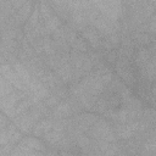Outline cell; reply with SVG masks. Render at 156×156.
Here are the masks:
<instances>
[{"label": "cell", "instance_id": "1", "mask_svg": "<svg viewBox=\"0 0 156 156\" xmlns=\"http://www.w3.org/2000/svg\"><path fill=\"white\" fill-rule=\"evenodd\" d=\"M90 134L94 139L113 143L116 140V133L113 128L104 119H98L90 128Z\"/></svg>", "mask_w": 156, "mask_h": 156}, {"label": "cell", "instance_id": "2", "mask_svg": "<svg viewBox=\"0 0 156 156\" xmlns=\"http://www.w3.org/2000/svg\"><path fill=\"white\" fill-rule=\"evenodd\" d=\"M1 76H4L16 89L22 90V91H29L28 85L20 78V76L17 74V72L15 71V68H11L10 63H2L1 65Z\"/></svg>", "mask_w": 156, "mask_h": 156}, {"label": "cell", "instance_id": "3", "mask_svg": "<svg viewBox=\"0 0 156 156\" xmlns=\"http://www.w3.org/2000/svg\"><path fill=\"white\" fill-rule=\"evenodd\" d=\"M98 121V117H95L94 115H80V116H77L74 118V127H76V130L78 132H85L88 129L91 128V126Z\"/></svg>", "mask_w": 156, "mask_h": 156}, {"label": "cell", "instance_id": "4", "mask_svg": "<svg viewBox=\"0 0 156 156\" xmlns=\"http://www.w3.org/2000/svg\"><path fill=\"white\" fill-rule=\"evenodd\" d=\"M30 12H32V4L30 1L28 0L20 10H17V12L13 15V20L16 23H21V22H24L28 17H30Z\"/></svg>", "mask_w": 156, "mask_h": 156}, {"label": "cell", "instance_id": "5", "mask_svg": "<svg viewBox=\"0 0 156 156\" xmlns=\"http://www.w3.org/2000/svg\"><path fill=\"white\" fill-rule=\"evenodd\" d=\"M52 126H54V122L50 121V119H43L40 121L33 129V134L35 136H44L49 130L52 129Z\"/></svg>", "mask_w": 156, "mask_h": 156}, {"label": "cell", "instance_id": "6", "mask_svg": "<svg viewBox=\"0 0 156 156\" xmlns=\"http://www.w3.org/2000/svg\"><path fill=\"white\" fill-rule=\"evenodd\" d=\"M72 110L73 108H72L69 102H61L57 106H55V108L52 111V115L56 118H63V117H67L68 115H71Z\"/></svg>", "mask_w": 156, "mask_h": 156}, {"label": "cell", "instance_id": "7", "mask_svg": "<svg viewBox=\"0 0 156 156\" xmlns=\"http://www.w3.org/2000/svg\"><path fill=\"white\" fill-rule=\"evenodd\" d=\"M57 76L63 80V82H67L72 78V68L71 66L68 65V62L66 61H60V65L57 67Z\"/></svg>", "mask_w": 156, "mask_h": 156}, {"label": "cell", "instance_id": "8", "mask_svg": "<svg viewBox=\"0 0 156 156\" xmlns=\"http://www.w3.org/2000/svg\"><path fill=\"white\" fill-rule=\"evenodd\" d=\"M13 68H15V71L17 72V74L20 76V78H21L27 85H29V83H30V80H32V78H33V77H30V74H29V69H28L27 67H24L22 63H18V62H16V63L13 65Z\"/></svg>", "mask_w": 156, "mask_h": 156}, {"label": "cell", "instance_id": "9", "mask_svg": "<svg viewBox=\"0 0 156 156\" xmlns=\"http://www.w3.org/2000/svg\"><path fill=\"white\" fill-rule=\"evenodd\" d=\"M83 37L85 39H88V41L93 45V46H99L100 45V35L98 34V32L95 29H84L83 32Z\"/></svg>", "mask_w": 156, "mask_h": 156}, {"label": "cell", "instance_id": "10", "mask_svg": "<svg viewBox=\"0 0 156 156\" xmlns=\"http://www.w3.org/2000/svg\"><path fill=\"white\" fill-rule=\"evenodd\" d=\"M0 93H1V98H4V96H7V95H10L11 93H13V89H12V84L4 77V76H1V80H0Z\"/></svg>", "mask_w": 156, "mask_h": 156}, {"label": "cell", "instance_id": "11", "mask_svg": "<svg viewBox=\"0 0 156 156\" xmlns=\"http://www.w3.org/2000/svg\"><path fill=\"white\" fill-rule=\"evenodd\" d=\"M58 26H60V21H58L57 17L51 16L49 20L45 21V29H46V32L55 33L58 29Z\"/></svg>", "mask_w": 156, "mask_h": 156}, {"label": "cell", "instance_id": "12", "mask_svg": "<svg viewBox=\"0 0 156 156\" xmlns=\"http://www.w3.org/2000/svg\"><path fill=\"white\" fill-rule=\"evenodd\" d=\"M149 58H150L149 51H147V50H140V51L138 52V55H136L135 62H136V65H138L139 67L143 68V67L149 62Z\"/></svg>", "mask_w": 156, "mask_h": 156}, {"label": "cell", "instance_id": "13", "mask_svg": "<svg viewBox=\"0 0 156 156\" xmlns=\"http://www.w3.org/2000/svg\"><path fill=\"white\" fill-rule=\"evenodd\" d=\"M144 121L147 122L149 124L156 123V111L152 108H146L144 111Z\"/></svg>", "mask_w": 156, "mask_h": 156}, {"label": "cell", "instance_id": "14", "mask_svg": "<svg viewBox=\"0 0 156 156\" xmlns=\"http://www.w3.org/2000/svg\"><path fill=\"white\" fill-rule=\"evenodd\" d=\"M117 69H118V73L121 74V77L124 79V80H127L128 83H134V79H133V76H132V73L127 69V68H124V67H121V65H118L117 66Z\"/></svg>", "mask_w": 156, "mask_h": 156}, {"label": "cell", "instance_id": "15", "mask_svg": "<svg viewBox=\"0 0 156 156\" xmlns=\"http://www.w3.org/2000/svg\"><path fill=\"white\" fill-rule=\"evenodd\" d=\"M43 51H45L49 55H54L55 54V45L49 41L48 39H43Z\"/></svg>", "mask_w": 156, "mask_h": 156}, {"label": "cell", "instance_id": "16", "mask_svg": "<svg viewBox=\"0 0 156 156\" xmlns=\"http://www.w3.org/2000/svg\"><path fill=\"white\" fill-rule=\"evenodd\" d=\"M39 10H40V15H41V17H43L45 21L49 20V18L51 17V11H50L49 6H48L45 2H41V4H40Z\"/></svg>", "mask_w": 156, "mask_h": 156}, {"label": "cell", "instance_id": "17", "mask_svg": "<svg viewBox=\"0 0 156 156\" xmlns=\"http://www.w3.org/2000/svg\"><path fill=\"white\" fill-rule=\"evenodd\" d=\"M58 101H60V96L57 94L52 95V96H48L46 100H45V105L49 106V107H55L58 105Z\"/></svg>", "mask_w": 156, "mask_h": 156}, {"label": "cell", "instance_id": "18", "mask_svg": "<svg viewBox=\"0 0 156 156\" xmlns=\"http://www.w3.org/2000/svg\"><path fill=\"white\" fill-rule=\"evenodd\" d=\"M71 44H72V46H73L76 50H79V51H85V50H87V45H85V43H84L82 39L76 38Z\"/></svg>", "mask_w": 156, "mask_h": 156}, {"label": "cell", "instance_id": "19", "mask_svg": "<svg viewBox=\"0 0 156 156\" xmlns=\"http://www.w3.org/2000/svg\"><path fill=\"white\" fill-rule=\"evenodd\" d=\"M27 1H28V0H10V4H11L12 7L15 9V11H17V10H20Z\"/></svg>", "mask_w": 156, "mask_h": 156}, {"label": "cell", "instance_id": "20", "mask_svg": "<svg viewBox=\"0 0 156 156\" xmlns=\"http://www.w3.org/2000/svg\"><path fill=\"white\" fill-rule=\"evenodd\" d=\"M152 94H154V98H155V100H156V84H155L154 88H152Z\"/></svg>", "mask_w": 156, "mask_h": 156}]
</instances>
